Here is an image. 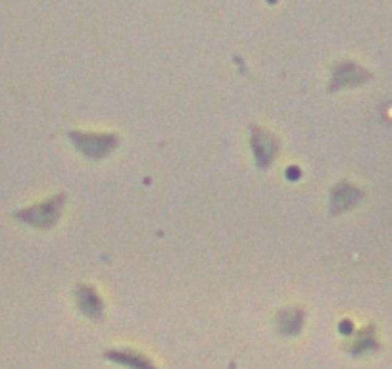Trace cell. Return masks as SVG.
Returning a JSON list of instances; mask_svg holds the SVG:
<instances>
[{
  "instance_id": "obj_1",
  "label": "cell",
  "mask_w": 392,
  "mask_h": 369,
  "mask_svg": "<svg viewBox=\"0 0 392 369\" xmlns=\"http://www.w3.org/2000/svg\"><path fill=\"white\" fill-rule=\"evenodd\" d=\"M70 138L83 156L93 158V160L108 156L120 143V138L115 137V135H95V133L79 131L70 133Z\"/></svg>"
},
{
  "instance_id": "obj_2",
  "label": "cell",
  "mask_w": 392,
  "mask_h": 369,
  "mask_svg": "<svg viewBox=\"0 0 392 369\" xmlns=\"http://www.w3.org/2000/svg\"><path fill=\"white\" fill-rule=\"evenodd\" d=\"M250 143H252L256 166H258L259 169L269 168V166L275 162V158H277V138L273 137V135H269L267 131H264V129H259V127H252V138H250Z\"/></svg>"
},
{
  "instance_id": "obj_6",
  "label": "cell",
  "mask_w": 392,
  "mask_h": 369,
  "mask_svg": "<svg viewBox=\"0 0 392 369\" xmlns=\"http://www.w3.org/2000/svg\"><path fill=\"white\" fill-rule=\"evenodd\" d=\"M77 306L81 308V312L89 318H100L102 315V300L100 296L95 293V288L81 285L76 293Z\"/></svg>"
},
{
  "instance_id": "obj_3",
  "label": "cell",
  "mask_w": 392,
  "mask_h": 369,
  "mask_svg": "<svg viewBox=\"0 0 392 369\" xmlns=\"http://www.w3.org/2000/svg\"><path fill=\"white\" fill-rule=\"evenodd\" d=\"M63 206V194L54 196L48 202H45L43 206H37L26 212V219H29L31 223L37 227H51L56 223V219L60 218V210Z\"/></svg>"
},
{
  "instance_id": "obj_7",
  "label": "cell",
  "mask_w": 392,
  "mask_h": 369,
  "mask_svg": "<svg viewBox=\"0 0 392 369\" xmlns=\"http://www.w3.org/2000/svg\"><path fill=\"white\" fill-rule=\"evenodd\" d=\"M108 360H114L118 363H123L129 369H154L150 360H146L143 354L131 350H110L106 352Z\"/></svg>"
},
{
  "instance_id": "obj_5",
  "label": "cell",
  "mask_w": 392,
  "mask_h": 369,
  "mask_svg": "<svg viewBox=\"0 0 392 369\" xmlns=\"http://www.w3.org/2000/svg\"><path fill=\"white\" fill-rule=\"evenodd\" d=\"M369 76H367L363 69H360L354 64H342L335 69L333 74V81H331V91H336V89L342 87H354V85H360V83L367 81Z\"/></svg>"
},
{
  "instance_id": "obj_4",
  "label": "cell",
  "mask_w": 392,
  "mask_h": 369,
  "mask_svg": "<svg viewBox=\"0 0 392 369\" xmlns=\"http://www.w3.org/2000/svg\"><path fill=\"white\" fill-rule=\"evenodd\" d=\"M361 198V193L354 185L350 183H339L333 193H331V212L333 213H341L346 212L350 208L358 204Z\"/></svg>"
},
{
  "instance_id": "obj_8",
  "label": "cell",
  "mask_w": 392,
  "mask_h": 369,
  "mask_svg": "<svg viewBox=\"0 0 392 369\" xmlns=\"http://www.w3.org/2000/svg\"><path fill=\"white\" fill-rule=\"evenodd\" d=\"M304 323V312L300 310H285L279 315V329L285 335H296Z\"/></svg>"
}]
</instances>
